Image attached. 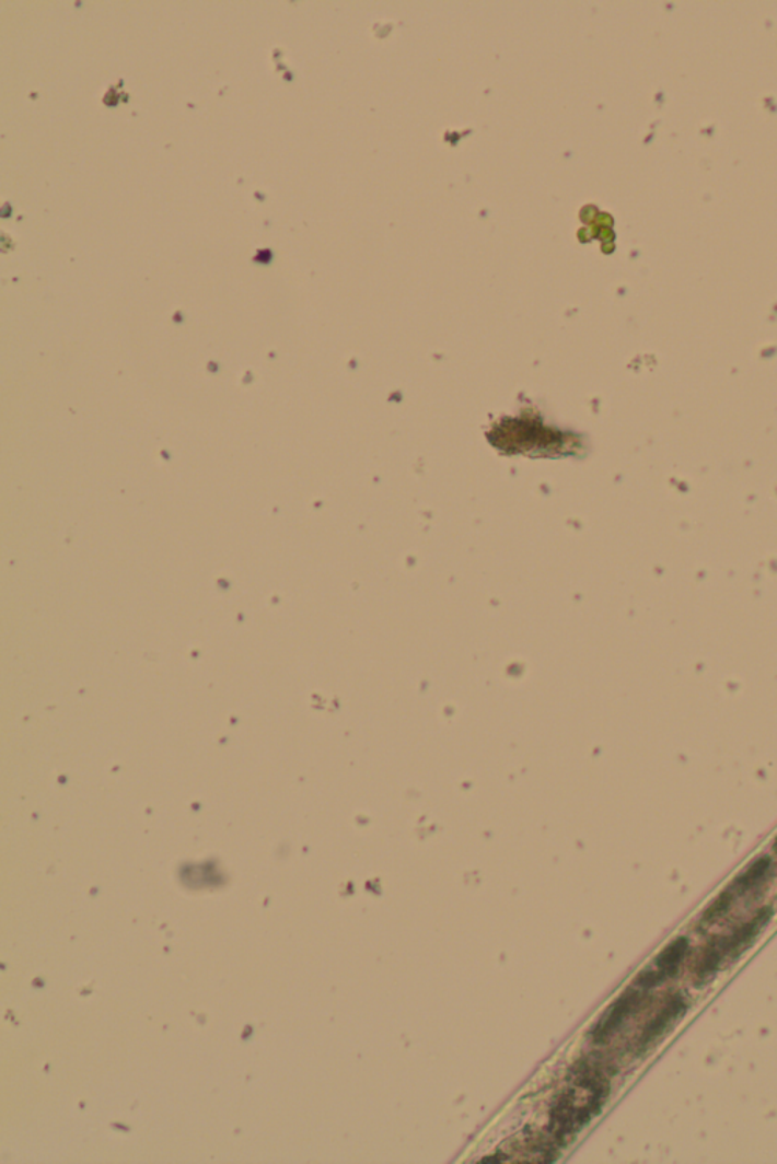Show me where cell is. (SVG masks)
<instances>
[{
	"instance_id": "cell-1",
	"label": "cell",
	"mask_w": 777,
	"mask_h": 1164,
	"mask_svg": "<svg viewBox=\"0 0 777 1164\" xmlns=\"http://www.w3.org/2000/svg\"><path fill=\"white\" fill-rule=\"evenodd\" d=\"M691 1008L692 999L686 992L675 991L669 993L660 1010L654 1012L653 1017L643 1025L641 1033H639L638 1039L635 1041L636 1055L641 1056L643 1052H649L651 1048L658 1047L686 1018Z\"/></svg>"
},
{
	"instance_id": "cell-2",
	"label": "cell",
	"mask_w": 777,
	"mask_h": 1164,
	"mask_svg": "<svg viewBox=\"0 0 777 1164\" xmlns=\"http://www.w3.org/2000/svg\"><path fill=\"white\" fill-rule=\"evenodd\" d=\"M692 952L687 936H676L657 955L653 964L636 975L635 986L643 991H654L669 981L676 980L686 966Z\"/></svg>"
},
{
	"instance_id": "cell-3",
	"label": "cell",
	"mask_w": 777,
	"mask_h": 1164,
	"mask_svg": "<svg viewBox=\"0 0 777 1164\" xmlns=\"http://www.w3.org/2000/svg\"><path fill=\"white\" fill-rule=\"evenodd\" d=\"M650 993L638 988V986H633V988L622 992L617 1000H614L612 1006L602 1015L601 1021L595 1023L593 1031H591V1039H593L594 1044H608L627 1025L628 1021H631L643 1006H647Z\"/></svg>"
},
{
	"instance_id": "cell-4",
	"label": "cell",
	"mask_w": 777,
	"mask_h": 1164,
	"mask_svg": "<svg viewBox=\"0 0 777 1164\" xmlns=\"http://www.w3.org/2000/svg\"><path fill=\"white\" fill-rule=\"evenodd\" d=\"M776 917V908L773 904H765L756 908L750 918L740 922L729 933H724V947H727L728 964H734L757 943L762 933L768 929Z\"/></svg>"
},
{
	"instance_id": "cell-5",
	"label": "cell",
	"mask_w": 777,
	"mask_h": 1164,
	"mask_svg": "<svg viewBox=\"0 0 777 1164\" xmlns=\"http://www.w3.org/2000/svg\"><path fill=\"white\" fill-rule=\"evenodd\" d=\"M728 966L724 933H717L706 941L705 947L695 958L694 967H692V986L695 989L708 988Z\"/></svg>"
},
{
	"instance_id": "cell-6",
	"label": "cell",
	"mask_w": 777,
	"mask_h": 1164,
	"mask_svg": "<svg viewBox=\"0 0 777 1164\" xmlns=\"http://www.w3.org/2000/svg\"><path fill=\"white\" fill-rule=\"evenodd\" d=\"M773 873H775V858L772 854H761L751 860L749 865L732 878L729 887L734 889L739 899H753V896L761 895L765 885L772 882Z\"/></svg>"
},
{
	"instance_id": "cell-7",
	"label": "cell",
	"mask_w": 777,
	"mask_h": 1164,
	"mask_svg": "<svg viewBox=\"0 0 777 1164\" xmlns=\"http://www.w3.org/2000/svg\"><path fill=\"white\" fill-rule=\"evenodd\" d=\"M738 900V895H735L734 889L729 887V885L727 888L721 889L719 895L714 897L708 904V907H706L705 910L701 911V915H699L697 924H695L697 932H708L714 926L720 924V922L734 910Z\"/></svg>"
},
{
	"instance_id": "cell-8",
	"label": "cell",
	"mask_w": 777,
	"mask_h": 1164,
	"mask_svg": "<svg viewBox=\"0 0 777 1164\" xmlns=\"http://www.w3.org/2000/svg\"><path fill=\"white\" fill-rule=\"evenodd\" d=\"M772 852L773 854L777 855V836L775 837V840H773Z\"/></svg>"
}]
</instances>
